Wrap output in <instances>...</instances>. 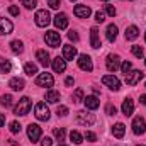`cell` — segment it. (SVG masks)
<instances>
[{
    "label": "cell",
    "instance_id": "cell-30",
    "mask_svg": "<svg viewBox=\"0 0 146 146\" xmlns=\"http://www.w3.org/2000/svg\"><path fill=\"white\" fill-rule=\"evenodd\" d=\"M9 129H10V133L17 134V133H21V131H22V126H21L17 121H12V122L9 124Z\"/></svg>",
    "mask_w": 146,
    "mask_h": 146
},
{
    "label": "cell",
    "instance_id": "cell-31",
    "mask_svg": "<svg viewBox=\"0 0 146 146\" xmlns=\"http://www.w3.org/2000/svg\"><path fill=\"white\" fill-rule=\"evenodd\" d=\"M131 51H133V54H134L136 58H143V56H145V51H143V48H141V46H138V44H134V46L131 48Z\"/></svg>",
    "mask_w": 146,
    "mask_h": 146
},
{
    "label": "cell",
    "instance_id": "cell-3",
    "mask_svg": "<svg viewBox=\"0 0 146 146\" xmlns=\"http://www.w3.org/2000/svg\"><path fill=\"white\" fill-rule=\"evenodd\" d=\"M44 41H46L48 46L58 48V46L61 44V36H60V33H56V31H48L46 36H44Z\"/></svg>",
    "mask_w": 146,
    "mask_h": 146
},
{
    "label": "cell",
    "instance_id": "cell-36",
    "mask_svg": "<svg viewBox=\"0 0 146 146\" xmlns=\"http://www.w3.org/2000/svg\"><path fill=\"white\" fill-rule=\"evenodd\" d=\"M21 3H22L26 9H34L37 5V0H21Z\"/></svg>",
    "mask_w": 146,
    "mask_h": 146
},
{
    "label": "cell",
    "instance_id": "cell-12",
    "mask_svg": "<svg viewBox=\"0 0 146 146\" xmlns=\"http://www.w3.org/2000/svg\"><path fill=\"white\" fill-rule=\"evenodd\" d=\"M27 136H29V139L33 143H36L37 139L41 138V127L37 124H29L27 126Z\"/></svg>",
    "mask_w": 146,
    "mask_h": 146
},
{
    "label": "cell",
    "instance_id": "cell-5",
    "mask_svg": "<svg viewBox=\"0 0 146 146\" xmlns=\"http://www.w3.org/2000/svg\"><path fill=\"white\" fill-rule=\"evenodd\" d=\"M102 83L107 85L110 90H115V92L121 88V82H119V78L114 76V75H106V76H102Z\"/></svg>",
    "mask_w": 146,
    "mask_h": 146
},
{
    "label": "cell",
    "instance_id": "cell-2",
    "mask_svg": "<svg viewBox=\"0 0 146 146\" xmlns=\"http://www.w3.org/2000/svg\"><path fill=\"white\" fill-rule=\"evenodd\" d=\"M34 21H36V24L39 27H46V26L51 22V15H49V12H48L46 9H42V10H37L36 12Z\"/></svg>",
    "mask_w": 146,
    "mask_h": 146
},
{
    "label": "cell",
    "instance_id": "cell-34",
    "mask_svg": "<svg viewBox=\"0 0 146 146\" xmlns=\"http://www.w3.org/2000/svg\"><path fill=\"white\" fill-rule=\"evenodd\" d=\"M0 104L5 106V107H10V106H12V95H2Z\"/></svg>",
    "mask_w": 146,
    "mask_h": 146
},
{
    "label": "cell",
    "instance_id": "cell-28",
    "mask_svg": "<svg viewBox=\"0 0 146 146\" xmlns=\"http://www.w3.org/2000/svg\"><path fill=\"white\" fill-rule=\"evenodd\" d=\"M10 70H12V63L9 61V60H2L0 58V73H10Z\"/></svg>",
    "mask_w": 146,
    "mask_h": 146
},
{
    "label": "cell",
    "instance_id": "cell-17",
    "mask_svg": "<svg viewBox=\"0 0 146 146\" xmlns=\"http://www.w3.org/2000/svg\"><path fill=\"white\" fill-rule=\"evenodd\" d=\"M73 12H75V15H76V17H82V19H87V17L92 14L90 7H87V5H76Z\"/></svg>",
    "mask_w": 146,
    "mask_h": 146
},
{
    "label": "cell",
    "instance_id": "cell-13",
    "mask_svg": "<svg viewBox=\"0 0 146 146\" xmlns=\"http://www.w3.org/2000/svg\"><path fill=\"white\" fill-rule=\"evenodd\" d=\"M12 31H14V24H12L9 19L0 17V34H2V36H7V34H10Z\"/></svg>",
    "mask_w": 146,
    "mask_h": 146
},
{
    "label": "cell",
    "instance_id": "cell-27",
    "mask_svg": "<svg viewBox=\"0 0 146 146\" xmlns=\"http://www.w3.org/2000/svg\"><path fill=\"white\" fill-rule=\"evenodd\" d=\"M10 49H12V53L21 54V53L24 51V46H22V42H21L19 39H15V41H12V42H10Z\"/></svg>",
    "mask_w": 146,
    "mask_h": 146
},
{
    "label": "cell",
    "instance_id": "cell-21",
    "mask_svg": "<svg viewBox=\"0 0 146 146\" xmlns=\"http://www.w3.org/2000/svg\"><path fill=\"white\" fill-rule=\"evenodd\" d=\"M133 112H134V102L131 99H126L122 102V114L124 115H131Z\"/></svg>",
    "mask_w": 146,
    "mask_h": 146
},
{
    "label": "cell",
    "instance_id": "cell-53",
    "mask_svg": "<svg viewBox=\"0 0 146 146\" xmlns=\"http://www.w3.org/2000/svg\"><path fill=\"white\" fill-rule=\"evenodd\" d=\"M106 2H107V0H106Z\"/></svg>",
    "mask_w": 146,
    "mask_h": 146
},
{
    "label": "cell",
    "instance_id": "cell-35",
    "mask_svg": "<svg viewBox=\"0 0 146 146\" xmlns=\"http://www.w3.org/2000/svg\"><path fill=\"white\" fill-rule=\"evenodd\" d=\"M53 133H54V138H56L58 141H65V129H63V127H60V129H54Z\"/></svg>",
    "mask_w": 146,
    "mask_h": 146
},
{
    "label": "cell",
    "instance_id": "cell-9",
    "mask_svg": "<svg viewBox=\"0 0 146 146\" xmlns=\"http://www.w3.org/2000/svg\"><path fill=\"white\" fill-rule=\"evenodd\" d=\"M53 83H54V80H53V75L51 73L44 72L36 78V85H39V87H53Z\"/></svg>",
    "mask_w": 146,
    "mask_h": 146
},
{
    "label": "cell",
    "instance_id": "cell-48",
    "mask_svg": "<svg viewBox=\"0 0 146 146\" xmlns=\"http://www.w3.org/2000/svg\"><path fill=\"white\" fill-rule=\"evenodd\" d=\"M2 126H5V115L3 114H0V127Z\"/></svg>",
    "mask_w": 146,
    "mask_h": 146
},
{
    "label": "cell",
    "instance_id": "cell-49",
    "mask_svg": "<svg viewBox=\"0 0 146 146\" xmlns=\"http://www.w3.org/2000/svg\"><path fill=\"white\" fill-rule=\"evenodd\" d=\"M139 102H141V104H145V106H146V95H141V97H139Z\"/></svg>",
    "mask_w": 146,
    "mask_h": 146
},
{
    "label": "cell",
    "instance_id": "cell-51",
    "mask_svg": "<svg viewBox=\"0 0 146 146\" xmlns=\"http://www.w3.org/2000/svg\"><path fill=\"white\" fill-rule=\"evenodd\" d=\"M72 2H76V0H72Z\"/></svg>",
    "mask_w": 146,
    "mask_h": 146
},
{
    "label": "cell",
    "instance_id": "cell-41",
    "mask_svg": "<svg viewBox=\"0 0 146 146\" xmlns=\"http://www.w3.org/2000/svg\"><path fill=\"white\" fill-rule=\"evenodd\" d=\"M106 12H107V15H110V17H114L115 15V7H112V5H106Z\"/></svg>",
    "mask_w": 146,
    "mask_h": 146
},
{
    "label": "cell",
    "instance_id": "cell-6",
    "mask_svg": "<svg viewBox=\"0 0 146 146\" xmlns=\"http://www.w3.org/2000/svg\"><path fill=\"white\" fill-rule=\"evenodd\" d=\"M78 66H80L83 72H92V70H94L92 58H90L88 54H80V56H78Z\"/></svg>",
    "mask_w": 146,
    "mask_h": 146
},
{
    "label": "cell",
    "instance_id": "cell-43",
    "mask_svg": "<svg viewBox=\"0 0 146 146\" xmlns=\"http://www.w3.org/2000/svg\"><path fill=\"white\" fill-rule=\"evenodd\" d=\"M85 138H87L88 141H97V136H95L94 133H90V131H87V133H85Z\"/></svg>",
    "mask_w": 146,
    "mask_h": 146
},
{
    "label": "cell",
    "instance_id": "cell-7",
    "mask_svg": "<svg viewBox=\"0 0 146 146\" xmlns=\"http://www.w3.org/2000/svg\"><path fill=\"white\" fill-rule=\"evenodd\" d=\"M76 122L82 126H92L95 122V115L94 114H87V112H78L76 114Z\"/></svg>",
    "mask_w": 146,
    "mask_h": 146
},
{
    "label": "cell",
    "instance_id": "cell-4",
    "mask_svg": "<svg viewBox=\"0 0 146 146\" xmlns=\"http://www.w3.org/2000/svg\"><path fill=\"white\" fill-rule=\"evenodd\" d=\"M34 115H36L39 121H48V119H49V109H48V106H46L44 102L36 104V107H34Z\"/></svg>",
    "mask_w": 146,
    "mask_h": 146
},
{
    "label": "cell",
    "instance_id": "cell-10",
    "mask_svg": "<svg viewBox=\"0 0 146 146\" xmlns=\"http://www.w3.org/2000/svg\"><path fill=\"white\" fill-rule=\"evenodd\" d=\"M146 131V122H145V119L141 117V115H138V117H134V121H133V133L134 134H143Z\"/></svg>",
    "mask_w": 146,
    "mask_h": 146
},
{
    "label": "cell",
    "instance_id": "cell-19",
    "mask_svg": "<svg viewBox=\"0 0 146 146\" xmlns=\"http://www.w3.org/2000/svg\"><path fill=\"white\" fill-rule=\"evenodd\" d=\"M83 104H85L87 109H92V110H95L100 106V102H99V99H97L95 95H88L87 99H83Z\"/></svg>",
    "mask_w": 146,
    "mask_h": 146
},
{
    "label": "cell",
    "instance_id": "cell-1",
    "mask_svg": "<svg viewBox=\"0 0 146 146\" xmlns=\"http://www.w3.org/2000/svg\"><path fill=\"white\" fill-rule=\"evenodd\" d=\"M31 107H33L31 99H29V97H22V99L19 100V104L15 106L14 112H15L17 115H27V114H29V110H31Z\"/></svg>",
    "mask_w": 146,
    "mask_h": 146
},
{
    "label": "cell",
    "instance_id": "cell-25",
    "mask_svg": "<svg viewBox=\"0 0 146 146\" xmlns=\"http://www.w3.org/2000/svg\"><path fill=\"white\" fill-rule=\"evenodd\" d=\"M46 100L51 102V104H56V102L60 100V92H56V90H48V92H46Z\"/></svg>",
    "mask_w": 146,
    "mask_h": 146
},
{
    "label": "cell",
    "instance_id": "cell-16",
    "mask_svg": "<svg viewBox=\"0 0 146 146\" xmlns=\"http://www.w3.org/2000/svg\"><path fill=\"white\" fill-rule=\"evenodd\" d=\"M53 70L56 73H63L65 70H66V60L65 58H54L53 60Z\"/></svg>",
    "mask_w": 146,
    "mask_h": 146
},
{
    "label": "cell",
    "instance_id": "cell-33",
    "mask_svg": "<svg viewBox=\"0 0 146 146\" xmlns=\"http://www.w3.org/2000/svg\"><path fill=\"white\" fill-rule=\"evenodd\" d=\"M82 100H83V90L76 88L75 94H73V102H82Z\"/></svg>",
    "mask_w": 146,
    "mask_h": 146
},
{
    "label": "cell",
    "instance_id": "cell-47",
    "mask_svg": "<svg viewBox=\"0 0 146 146\" xmlns=\"http://www.w3.org/2000/svg\"><path fill=\"white\" fill-rule=\"evenodd\" d=\"M65 83H66V87H72L73 83H75V80H73V76H68V78L65 80Z\"/></svg>",
    "mask_w": 146,
    "mask_h": 146
},
{
    "label": "cell",
    "instance_id": "cell-8",
    "mask_svg": "<svg viewBox=\"0 0 146 146\" xmlns=\"http://www.w3.org/2000/svg\"><path fill=\"white\" fill-rule=\"evenodd\" d=\"M143 76H145V73L141 72V70H133V72L126 73V83L133 87V85H136Z\"/></svg>",
    "mask_w": 146,
    "mask_h": 146
},
{
    "label": "cell",
    "instance_id": "cell-37",
    "mask_svg": "<svg viewBox=\"0 0 146 146\" xmlns=\"http://www.w3.org/2000/svg\"><path fill=\"white\" fill-rule=\"evenodd\" d=\"M131 68H133L131 61H124V63L121 65V70H122V73H129V72H131Z\"/></svg>",
    "mask_w": 146,
    "mask_h": 146
},
{
    "label": "cell",
    "instance_id": "cell-14",
    "mask_svg": "<svg viewBox=\"0 0 146 146\" xmlns=\"http://www.w3.org/2000/svg\"><path fill=\"white\" fill-rule=\"evenodd\" d=\"M63 58H65L66 61H73V60L76 58V48L72 46V44L63 46Z\"/></svg>",
    "mask_w": 146,
    "mask_h": 146
},
{
    "label": "cell",
    "instance_id": "cell-44",
    "mask_svg": "<svg viewBox=\"0 0 146 146\" xmlns=\"http://www.w3.org/2000/svg\"><path fill=\"white\" fill-rule=\"evenodd\" d=\"M51 145H53L51 138H48V136H46V138H42V139H41V146H51Z\"/></svg>",
    "mask_w": 146,
    "mask_h": 146
},
{
    "label": "cell",
    "instance_id": "cell-24",
    "mask_svg": "<svg viewBox=\"0 0 146 146\" xmlns=\"http://www.w3.org/2000/svg\"><path fill=\"white\" fill-rule=\"evenodd\" d=\"M24 80L22 78H12L10 82H9V87L12 88V90H22L24 88Z\"/></svg>",
    "mask_w": 146,
    "mask_h": 146
},
{
    "label": "cell",
    "instance_id": "cell-50",
    "mask_svg": "<svg viewBox=\"0 0 146 146\" xmlns=\"http://www.w3.org/2000/svg\"><path fill=\"white\" fill-rule=\"evenodd\" d=\"M58 146H66V145H63V143H60V145H58Z\"/></svg>",
    "mask_w": 146,
    "mask_h": 146
},
{
    "label": "cell",
    "instance_id": "cell-11",
    "mask_svg": "<svg viewBox=\"0 0 146 146\" xmlns=\"http://www.w3.org/2000/svg\"><path fill=\"white\" fill-rule=\"evenodd\" d=\"M106 65H107V70L109 72H115L121 68V61H119V56L115 54H109L107 60H106Z\"/></svg>",
    "mask_w": 146,
    "mask_h": 146
},
{
    "label": "cell",
    "instance_id": "cell-29",
    "mask_svg": "<svg viewBox=\"0 0 146 146\" xmlns=\"http://www.w3.org/2000/svg\"><path fill=\"white\" fill-rule=\"evenodd\" d=\"M24 72L27 73L29 76H33V75H36L37 73V66L34 63H26V66H24Z\"/></svg>",
    "mask_w": 146,
    "mask_h": 146
},
{
    "label": "cell",
    "instance_id": "cell-15",
    "mask_svg": "<svg viewBox=\"0 0 146 146\" xmlns=\"http://www.w3.org/2000/svg\"><path fill=\"white\" fill-rule=\"evenodd\" d=\"M54 26L58 27V29H66L68 27V17H66V14H56V17H54Z\"/></svg>",
    "mask_w": 146,
    "mask_h": 146
},
{
    "label": "cell",
    "instance_id": "cell-40",
    "mask_svg": "<svg viewBox=\"0 0 146 146\" xmlns=\"http://www.w3.org/2000/svg\"><path fill=\"white\" fill-rule=\"evenodd\" d=\"M95 21H97V22H104V21H106V14L100 12V10L95 12Z\"/></svg>",
    "mask_w": 146,
    "mask_h": 146
},
{
    "label": "cell",
    "instance_id": "cell-45",
    "mask_svg": "<svg viewBox=\"0 0 146 146\" xmlns=\"http://www.w3.org/2000/svg\"><path fill=\"white\" fill-rule=\"evenodd\" d=\"M9 12H10L12 15H19V9H17L15 5H10V7H9Z\"/></svg>",
    "mask_w": 146,
    "mask_h": 146
},
{
    "label": "cell",
    "instance_id": "cell-38",
    "mask_svg": "<svg viewBox=\"0 0 146 146\" xmlns=\"http://www.w3.org/2000/svg\"><path fill=\"white\" fill-rule=\"evenodd\" d=\"M48 5H49L51 9L58 10V9H60V5H61V0H48Z\"/></svg>",
    "mask_w": 146,
    "mask_h": 146
},
{
    "label": "cell",
    "instance_id": "cell-52",
    "mask_svg": "<svg viewBox=\"0 0 146 146\" xmlns=\"http://www.w3.org/2000/svg\"><path fill=\"white\" fill-rule=\"evenodd\" d=\"M145 63H146V60H145Z\"/></svg>",
    "mask_w": 146,
    "mask_h": 146
},
{
    "label": "cell",
    "instance_id": "cell-46",
    "mask_svg": "<svg viewBox=\"0 0 146 146\" xmlns=\"http://www.w3.org/2000/svg\"><path fill=\"white\" fill-rule=\"evenodd\" d=\"M68 37H70V41H78V34L75 31H70L68 33Z\"/></svg>",
    "mask_w": 146,
    "mask_h": 146
},
{
    "label": "cell",
    "instance_id": "cell-20",
    "mask_svg": "<svg viewBox=\"0 0 146 146\" xmlns=\"http://www.w3.org/2000/svg\"><path fill=\"white\" fill-rule=\"evenodd\" d=\"M138 36H139V29L136 26H129L126 29V39L127 41H134V39H138Z\"/></svg>",
    "mask_w": 146,
    "mask_h": 146
},
{
    "label": "cell",
    "instance_id": "cell-26",
    "mask_svg": "<svg viewBox=\"0 0 146 146\" xmlns=\"http://www.w3.org/2000/svg\"><path fill=\"white\" fill-rule=\"evenodd\" d=\"M115 37H117V26L110 24V26H107V41L114 42V41H115Z\"/></svg>",
    "mask_w": 146,
    "mask_h": 146
},
{
    "label": "cell",
    "instance_id": "cell-32",
    "mask_svg": "<svg viewBox=\"0 0 146 146\" xmlns=\"http://www.w3.org/2000/svg\"><path fill=\"white\" fill-rule=\"evenodd\" d=\"M70 139H72L75 145H80L83 138H82V134H80L78 131H72V133H70Z\"/></svg>",
    "mask_w": 146,
    "mask_h": 146
},
{
    "label": "cell",
    "instance_id": "cell-18",
    "mask_svg": "<svg viewBox=\"0 0 146 146\" xmlns=\"http://www.w3.org/2000/svg\"><path fill=\"white\" fill-rule=\"evenodd\" d=\"M90 44H92V48H95V49H99L102 44H100V39H99V29L97 27H92L90 29Z\"/></svg>",
    "mask_w": 146,
    "mask_h": 146
},
{
    "label": "cell",
    "instance_id": "cell-23",
    "mask_svg": "<svg viewBox=\"0 0 146 146\" xmlns=\"http://www.w3.org/2000/svg\"><path fill=\"white\" fill-rule=\"evenodd\" d=\"M124 133H126V126H124L122 122H117V124L112 127V134H114L115 138H119V139L124 136Z\"/></svg>",
    "mask_w": 146,
    "mask_h": 146
},
{
    "label": "cell",
    "instance_id": "cell-39",
    "mask_svg": "<svg viewBox=\"0 0 146 146\" xmlns=\"http://www.w3.org/2000/svg\"><path fill=\"white\" fill-rule=\"evenodd\" d=\"M56 114H58V115H63V117H65V115L68 114V107H66V106H60V107L56 109Z\"/></svg>",
    "mask_w": 146,
    "mask_h": 146
},
{
    "label": "cell",
    "instance_id": "cell-42",
    "mask_svg": "<svg viewBox=\"0 0 146 146\" xmlns=\"http://www.w3.org/2000/svg\"><path fill=\"white\" fill-rule=\"evenodd\" d=\"M106 112H107L109 115H114V114L117 112V109H115V107H114L112 104H107V107H106Z\"/></svg>",
    "mask_w": 146,
    "mask_h": 146
},
{
    "label": "cell",
    "instance_id": "cell-22",
    "mask_svg": "<svg viewBox=\"0 0 146 146\" xmlns=\"http://www.w3.org/2000/svg\"><path fill=\"white\" fill-rule=\"evenodd\" d=\"M36 58L39 60V63H41L42 66H48V65H49V54H48V51L39 49V51L36 53Z\"/></svg>",
    "mask_w": 146,
    "mask_h": 146
}]
</instances>
